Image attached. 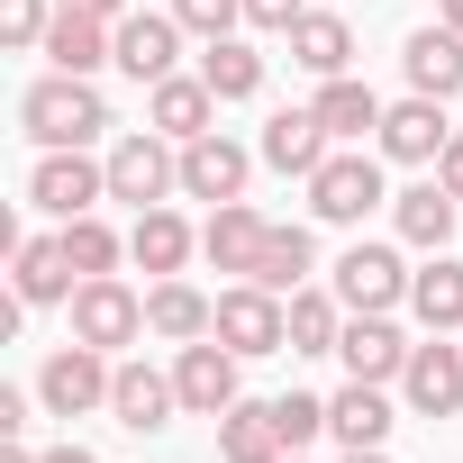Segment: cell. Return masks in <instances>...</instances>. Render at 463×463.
<instances>
[{"mask_svg": "<svg viewBox=\"0 0 463 463\" xmlns=\"http://www.w3.org/2000/svg\"><path fill=\"white\" fill-rule=\"evenodd\" d=\"M173 19H182L191 37H227V28L246 19V0H173Z\"/></svg>", "mask_w": 463, "mask_h": 463, "instance_id": "obj_35", "label": "cell"}, {"mask_svg": "<svg viewBox=\"0 0 463 463\" xmlns=\"http://www.w3.org/2000/svg\"><path fill=\"white\" fill-rule=\"evenodd\" d=\"M109 382H118V364L100 354V345H64V354H46V373H37V400H46V418H91V409H109Z\"/></svg>", "mask_w": 463, "mask_h": 463, "instance_id": "obj_2", "label": "cell"}, {"mask_svg": "<svg viewBox=\"0 0 463 463\" xmlns=\"http://www.w3.org/2000/svg\"><path fill=\"white\" fill-rule=\"evenodd\" d=\"M200 82H209L218 100H255V91H264V55H255V46H237V37H209Z\"/></svg>", "mask_w": 463, "mask_h": 463, "instance_id": "obj_28", "label": "cell"}, {"mask_svg": "<svg viewBox=\"0 0 463 463\" xmlns=\"http://www.w3.org/2000/svg\"><path fill=\"white\" fill-rule=\"evenodd\" d=\"M218 454L227 463H282L291 445H282V427H273V400H237L218 418Z\"/></svg>", "mask_w": 463, "mask_h": 463, "instance_id": "obj_24", "label": "cell"}, {"mask_svg": "<svg viewBox=\"0 0 463 463\" xmlns=\"http://www.w3.org/2000/svg\"><path fill=\"white\" fill-rule=\"evenodd\" d=\"M445 28H463V0H445Z\"/></svg>", "mask_w": 463, "mask_h": 463, "instance_id": "obj_41", "label": "cell"}, {"mask_svg": "<svg viewBox=\"0 0 463 463\" xmlns=\"http://www.w3.org/2000/svg\"><path fill=\"white\" fill-rule=\"evenodd\" d=\"M336 354H345V382H400V373H409V336L391 327V309H373V318H345Z\"/></svg>", "mask_w": 463, "mask_h": 463, "instance_id": "obj_14", "label": "cell"}, {"mask_svg": "<svg viewBox=\"0 0 463 463\" xmlns=\"http://www.w3.org/2000/svg\"><path fill=\"white\" fill-rule=\"evenodd\" d=\"M164 191H182V146L173 137H118L109 146V200L164 209Z\"/></svg>", "mask_w": 463, "mask_h": 463, "instance_id": "obj_4", "label": "cell"}, {"mask_svg": "<svg viewBox=\"0 0 463 463\" xmlns=\"http://www.w3.org/2000/svg\"><path fill=\"white\" fill-rule=\"evenodd\" d=\"M10 282H19V300H28V309H55V300H73V291H82V273H73L64 237H19Z\"/></svg>", "mask_w": 463, "mask_h": 463, "instance_id": "obj_15", "label": "cell"}, {"mask_svg": "<svg viewBox=\"0 0 463 463\" xmlns=\"http://www.w3.org/2000/svg\"><path fill=\"white\" fill-rule=\"evenodd\" d=\"M73 336H82V345H100V354H118V345H137V336H146V300H137L118 273H91V282L73 291Z\"/></svg>", "mask_w": 463, "mask_h": 463, "instance_id": "obj_5", "label": "cell"}, {"mask_svg": "<svg viewBox=\"0 0 463 463\" xmlns=\"http://www.w3.org/2000/svg\"><path fill=\"white\" fill-rule=\"evenodd\" d=\"M237 345H218V336H200V345H182V364H173V391H182V409L191 418H227L237 409Z\"/></svg>", "mask_w": 463, "mask_h": 463, "instance_id": "obj_7", "label": "cell"}, {"mask_svg": "<svg viewBox=\"0 0 463 463\" xmlns=\"http://www.w3.org/2000/svg\"><path fill=\"white\" fill-rule=\"evenodd\" d=\"M55 237H64V255H73V273H82V282H91V273H109V264L128 255V246L109 237V227H100V218H64V227H55Z\"/></svg>", "mask_w": 463, "mask_h": 463, "instance_id": "obj_32", "label": "cell"}, {"mask_svg": "<svg viewBox=\"0 0 463 463\" xmlns=\"http://www.w3.org/2000/svg\"><path fill=\"white\" fill-rule=\"evenodd\" d=\"M209 336L237 345V354H291V309H282V291L237 282V291H218V327Z\"/></svg>", "mask_w": 463, "mask_h": 463, "instance_id": "obj_3", "label": "cell"}, {"mask_svg": "<svg viewBox=\"0 0 463 463\" xmlns=\"http://www.w3.org/2000/svg\"><path fill=\"white\" fill-rule=\"evenodd\" d=\"M345 463H391V454H382V445H364V454H345Z\"/></svg>", "mask_w": 463, "mask_h": 463, "instance_id": "obj_40", "label": "cell"}, {"mask_svg": "<svg viewBox=\"0 0 463 463\" xmlns=\"http://www.w3.org/2000/svg\"><path fill=\"white\" fill-rule=\"evenodd\" d=\"M309 264H318V237H309V227H273V237H264V264H255L246 282H264V291H300Z\"/></svg>", "mask_w": 463, "mask_h": 463, "instance_id": "obj_29", "label": "cell"}, {"mask_svg": "<svg viewBox=\"0 0 463 463\" xmlns=\"http://www.w3.org/2000/svg\"><path fill=\"white\" fill-rule=\"evenodd\" d=\"M173 55H182V19L173 10H128L118 19V73H137L146 91L173 73Z\"/></svg>", "mask_w": 463, "mask_h": 463, "instance_id": "obj_13", "label": "cell"}, {"mask_svg": "<svg viewBox=\"0 0 463 463\" xmlns=\"http://www.w3.org/2000/svg\"><path fill=\"white\" fill-rule=\"evenodd\" d=\"M273 427H282V445L300 454L309 436H327V400H309V391H282V400H273Z\"/></svg>", "mask_w": 463, "mask_h": 463, "instance_id": "obj_33", "label": "cell"}, {"mask_svg": "<svg viewBox=\"0 0 463 463\" xmlns=\"http://www.w3.org/2000/svg\"><path fill=\"white\" fill-rule=\"evenodd\" d=\"M264 164L309 182V173L327 164V118H318V109H273V118H264Z\"/></svg>", "mask_w": 463, "mask_h": 463, "instance_id": "obj_19", "label": "cell"}, {"mask_svg": "<svg viewBox=\"0 0 463 463\" xmlns=\"http://www.w3.org/2000/svg\"><path fill=\"white\" fill-rule=\"evenodd\" d=\"M436 182H445V191H454V200H463V137H454V146H445V155H436Z\"/></svg>", "mask_w": 463, "mask_h": 463, "instance_id": "obj_37", "label": "cell"}, {"mask_svg": "<svg viewBox=\"0 0 463 463\" xmlns=\"http://www.w3.org/2000/svg\"><path fill=\"white\" fill-rule=\"evenodd\" d=\"M336 300L354 309V318H373V309H391V300H409V264L391 255V246H345V264H336Z\"/></svg>", "mask_w": 463, "mask_h": 463, "instance_id": "obj_10", "label": "cell"}, {"mask_svg": "<svg viewBox=\"0 0 463 463\" xmlns=\"http://www.w3.org/2000/svg\"><path fill=\"white\" fill-rule=\"evenodd\" d=\"M400 64H409V91L454 100V91H463V28H418V37L400 46Z\"/></svg>", "mask_w": 463, "mask_h": 463, "instance_id": "obj_20", "label": "cell"}, {"mask_svg": "<svg viewBox=\"0 0 463 463\" xmlns=\"http://www.w3.org/2000/svg\"><path fill=\"white\" fill-rule=\"evenodd\" d=\"M182 191H191V200H246V146L218 137V128L191 137V146H182Z\"/></svg>", "mask_w": 463, "mask_h": 463, "instance_id": "obj_16", "label": "cell"}, {"mask_svg": "<svg viewBox=\"0 0 463 463\" xmlns=\"http://www.w3.org/2000/svg\"><path fill=\"white\" fill-rule=\"evenodd\" d=\"M373 137H382V155H391V164H436V155L454 146V128H445V100H427V91L391 100Z\"/></svg>", "mask_w": 463, "mask_h": 463, "instance_id": "obj_9", "label": "cell"}, {"mask_svg": "<svg viewBox=\"0 0 463 463\" xmlns=\"http://www.w3.org/2000/svg\"><path fill=\"white\" fill-rule=\"evenodd\" d=\"M282 463H300V454H282Z\"/></svg>", "mask_w": 463, "mask_h": 463, "instance_id": "obj_42", "label": "cell"}, {"mask_svg": "<svg viewBox=\"0 0 463 463\" xmlns=\"http://www.w3.org/2000/svg\"><path fill=\"white\" fill-rule=\"evenodd\" d=\"M28 200L46 218H91V200H109V164H91L82 146H55L37 173H28Z\"/></svg>", "mask_w": 463, "mask_h": 463, "instance_id": "obj_6", "label": "cell"}, {"mask_svg": "<svg viewBox=\"0 0 463 463\" xmlns=\"http://www.w3.org/2000/svg\"><path fill=\"white\" fill-rule=\"evenodd\" d=\"M46 463H100V454H91V445H55Z\"/></svg>", "mask_w": 463, "mask_h": 463, "instance_id": "obj_39", "label": "cell"}, {"mask_svg": "<svg viewBox=\"0 0 463 463\" xmlns=\"http://www.w3.org/2000/svg\"><path fill=\"white\" fill-rule=\"evenodd\" d=\"M146 327H155L164 345H200V336L218 327V300H200L191 282H155V291H146Z\"/></svg>", "mask_w": 463, "mask_h": 463, "instance_id": "obj_22", "label": "cell"}, {"mask_svg": "<svg viewBox=\"0 0 463 463\" xmlns=\"http://www.w3.org/2000/svg\"><path fill=\"white\" fill-rule=\"evenodd\" d=\"M146 118H155V137L191 146V137H209V118H218V91H209L200 73H164V82H155V100H146Z\"/></svg>", "mask_w": 463, "mask_h": 463, "instance_id": "obj_17", "label": "cell"}, {"mask_svg": "<svg viewBox=\"0 0 463 463\" xmlns=\"http://www.w3.org/2000/svg\"><path fill=\"white\" fill-rule=\"evenodd\" d=\"M400 400L418 418H454L463 409V345H409V373H400Z\"/></svg>", "mask_w": 463, "mask_h": 463, "instance_id": "obj_11", "label": "cell"}, {"mask_svg": "<svg viewBox=\"0 0 463 463\" xmlns=\"http://www.w3.org/2000/svg\"><path fill=\"white\" fill-rule=\"evenodd\" d=\"M291 64H300V73H318V82H336V73L354 64V28H345L336 10H309V19L291 28Z\"/></svg>", "mask_w": 463, "mask_h": 463, "instance_id": "obj_25", "label": "cell"}, {"mask_svg": "<svg viewBox=\"0 0 463 463\" xmlns=\"http://www.w3.org/2000/svg\"><path fill=\"white\" fill-rule=\"evenodd\" d=\"M55 10H91V19H128V0H55Z\"/></svg>", "mask_w": 463, "mask_h": 463, "instance_id": "obj_38", "label": "cell"}, {"mask_svg": "<svg viewBox=\"0 0 463 463\" xmlns=\"http://www.w3.org/2000/svg\"><path fill=\"white\" fill-rule=\"evenodd\" d=\"M182 409V391H173V373H155V364H118V382H109V418L118 427H137V436H155L164 418Z\"/></svg>", "mask_w": 463, "mask_h": 463, "instance_id": "obj_18", "label": "cell"}, {"mask_svg": "<svg viewBox=\"0 0 463 463\" xmlns=\"http://www.w3.org/2000/svg\"><path fill=\"white\" fill-rule=\"evenodd\" d=\"M191 246H200V237H191L173 209H137V227H128V255H137L155 282H173V273L191 264Z\"/></svg>", "mask_w": 463, "mask_h": 463, "instance_id": "obj_23", "label": "cell"}, {"mask_svg": "<svg viewBox=\"0 0 463 463\" xmlns=\"http://www.w3.org/2000/svg\"><path fill=\"white\" fill-rule=\"evenodd\" d=\"M46 28H55L46 0H0V37H10L19 55H28V46H46Z\"/></svg>", "mask_w": 463, "mask_h": 463, "instance_id": "obj_34", "label": "cell"}, {"mask_svg": "<svg viewBox=\"0 0 463 463\" xmlns=\"http://www.w3.org/2000/svg\"><path fill=\"white\" fill-rule=\"evenodd\" d=\"M309 209H318L327 227H354L364 209H382V164H373V155H327V164L309 173Z\"/></svg>", "mask_w": 463, "mask_h": 463, "instance_id": "obj_8", "label": "cell"}, {"mask_svg": "<svg viewBox=\"0 0 463 463\" xmlns=\"http://www.w3.org/2000/svg\"><path fill=\"white\" fill-rule=\"evenodd\" d=\"M246 19H255V28H273V37H291V28L309 19V0H246Z\"/></svg>", "mask_w": 463, "mask_h": 463, "instance_id": "obj_36", "label": "cell"}, {"mask_svg": "<svg viewBox=\"0 0 463 463\" xmlns=\"http://www.w3.org/2000/svg\"><path fill=\"white\" fill-rule=\"evenodd\" d=\"M264 237H273V218H264V209L218 200V209H209V227H200V255H209L218 273H255V264H264Z\"/></svg>", "mask_w": 463, "mask_h": 463, "instance_id": "obj_12", "label": "cell"}, {"mask_svg": "<svg viewBox=\"0 0 463 463\" xmlns=\"http://www.w3.org/2000/svg\"><path fill=\"white\" fill-rule=\"evenodd\" d=\"M336 336H345V300L291 291V354H336Z\"/></svg>", "mask_w": 463, "mask_h": 463, "instance_id": "obj_31", "label": "cell"}, {"mask_svg": "<svg viewBox=\"0 0 463 463\" xmlns=\"http://www.w3.org/2000/svg\"><path fill=\"white\" fill-rule=\"evenodd\" d=\"M19 128H28L46 155H55V146H91V137L109 128V100L91 91V73H46V82H28Z\"/></svg>", "mask_w": 463, "mask_h": 463, "instance_id": "obj_1", "label": "cell"}, {"mask_svg": "<svg viewBox=\"0 0 463 463\" xmlns=\"http://www.w3.org/2000/svg\"><path fill=\"white\" fill-rule=\"evenodd\" d=\"M400 418H391V400H382V382H345L336 400H327V436L345 445V454H364V445H382Z\"/></svg>", "mask_w": 463, "mask_h": 463, "instance_id": "obj_21", "label": "cell"}, {"mask_svg": "<svg viewBox=\"0 0 463 463\" xmlns=\"http://www.w3.org/2000/svg\"><path fill=\"white\" fill-rule=\"evenodd\" d=\"M391 218H400V237H409V246L445 255V237H454V191H445V182H418V191L391 200Z\"/></svg>", "mask_w": 463, "mask_h": 463, "instance_id": "obj_27", "label": "cell"}, {"mask_svg": "<svg viewBox=\"0 0 463 463\" xmlns=\"http://www.w3.org/2000/svg\"><path fill=\"white\" fill-rule=\"evenodd\" d=\"M409 309H418L427 336H454V327H463V264L436 255L427 273H409Z\"/></svg>", "mask_w": 463, "mask_h": 463, "instance_id": "obj_26", "label": "cell"}, {"mask_svg": "<svg viewBox=\"0 0 463 463\" xmlns=\"http://www.w3.org/2000/svg\"><path fill=\"white\" fill-rule=\"evenodd\" d=\"M309 109L327 118V137H364V128H382V100H373V82H354V73L318 82V100H309Z\"/></svg>", "mask_w": 463, "mask_h": 463, "instance_id": "obj_30", "label": "cell"}]
</instances>
